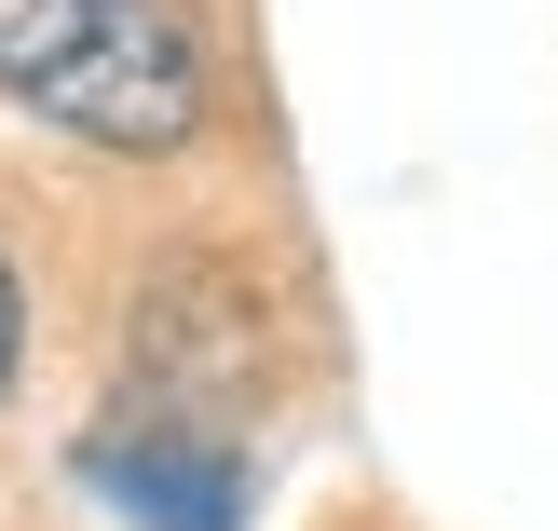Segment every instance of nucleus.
Instances as JSON below:
<instances>
[{
  "mask_svg": "<svg viewBox=\"0 0 558 531\" xmlns=\"http://www.w3.org/2000/svg\"><path fill=\"white\" fill-rule=\"evenodd\" d=\"M0 96L82 150L163 164L205 136V41L178 0H0Z\"/></svg>",
  "mask_w": 558,
  "mask_h": 531,
  "instance_id": "obj_1",
  "label": "nucleus"
},
{
  "mask_svg": "<svg viewBox=\"0 0 558 531\" xmlns=\"http://www.w3.org/2000/svg\"><path fill=\"white\" fill-rule=\"evenodd\" d=\"M82 478L109 491L136 531H245V450L205 423V409H150V423H96V450H82Z\"/></svg>",
  "mask_w": 558,
  "mask_h": 531,
  "instance_id": "obj_2",
  "label": "nucleus"
},
{
  "mask_svg": "<svg viewBox=\"0 0 558 531\" xmlns=\"http://www.w3.org/2000/svg\"><path fill=\"white\" fill-rule=\"evenodd\" d=\"M14 341H27V300H14V273H0V382H14Z\"/></svg>",
  "mask_w": 558,
  "mask_h": 531,
  "instance_id": "obj_3",
  "label": "nucleus"
}]
</instances>
